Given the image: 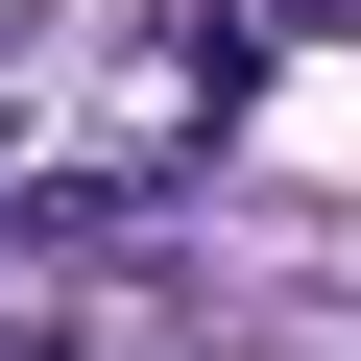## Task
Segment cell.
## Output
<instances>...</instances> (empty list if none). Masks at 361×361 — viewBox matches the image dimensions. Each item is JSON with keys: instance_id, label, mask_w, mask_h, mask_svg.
<instances>
[{"instance_id": "6da1fadb", "label": "cell", "mask_w": 361, "mask_h": 361, "mask_svg": "<svg viewBox=\"0 0 361 361\" xmlns=\"http://www.w3.org/2000/svg\"><path fill=\"white\" fill-rule=\"evenodd\" d=\"M0 361H193L169 313H97V337H0Z\"/></svg>"}]
</instances>
